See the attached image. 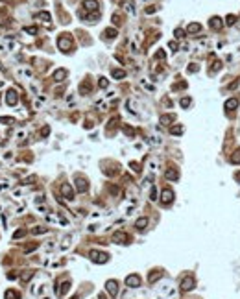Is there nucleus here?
Wrapping results in <instances>:
<instances>
[{
  "mask_svg": "<svg viewBox=\"0 0 240 299\" xmlns=\"http://www.w3.org/2000/svg\"><path fill=\"white\" fill-rule=\"evenodd\" d=\"M166 177L172 179V181H176V179H178V172H176V170H166Z\"/></svg>",
  "mask_w": 240,
  "mask_h": 299,
  "instance_id": "nucleus-13",
  "label": "nucleus"
},
{
  "mask_svg": "<svg viewBox=\"0 0 240 299\" xmlns=\"http://www.w3.org/2000/svg\"><path fill=\"white\" fill-rule=\"evenodd\" d=\"M172 199H174V194H172L170 190H164V192H163V196H161V201L166 205V203H170Z\"/></svg>",
  "mask_w": 240,
  "mask_h": 299,
  "instance_id": "nucleus-5",
  "label": "nucleus"
},
{
  "mask_svg": "<svg viewBox=\"0 0 240 299\" xmlns=\"http://www.w3.org/2000/svg\"><path fill=\"white\" fill-rule=\"evenodd\" d=\"M41 233H46V227H35L33 229V235H41Z\"/></svg>",
  "mask_w": 240,
  "mask_h": 299,
  "instance_id": "nucleus-21",
  "label": "nucleus"
},
{
  "mask_svg": "<svg viewBox=\"0 0 240 299\" xmlns=\"http://www.w3.org/2000/svg\"><path fill=\"white\" fill-rule=\"evenodd\" d=\"M6 100H7V104H9V105H15V104H17V92H15V90H7Z\"/></svg>",
  "mask_w": 240,
  "mask_h": 299,
  "instance_id": "nucleus-4",
  "label": "nucleus"
},
{
  "mask_svg": "<svg viewBox=\"0 0 240 299\" xmlns=\"http://www.w3.org/2000/svg\"><path fill=\"white\" fill-rule=\"evenodd\" d=\"M225 105H227V109H235V107H237V100H235V98H233V100H227Z\"/></svg>",
  "mask_w": 240,
  "mask_h": 299,
  "instance_id": "nucleus-18",
  "label": "nucleus"
},
{
  "mask_svg": "<svg viewBox=\"0 0 240 299\" xmlns=\"http://www.w3.org/2000/svg\"><path fill=\"white\" fill-rule=\"evenodd\" d=\"M170 50H172V52H176V50H178V45H176V43H170Z\"/></svg>",
  "mask_w": 240,
  "mask_h": 299,
  "instance_id": "nucleus-26",
  "label": "nucleus"
},
{
  "mask_svg": "<svg viewBox=\"0 0 240 299\" xmlns=\"http://www.w3.org/2000/svg\"><path fill=\"white\" fill-rule=\"evenodd\" d=\"M105 288H107V292L111 294V296H116V292H118V284H116V281H107Z\"/></svg>",
  "mask_w": 240,
  "mask_h": 299,
  "instance_id": "nucleus-3",
  "label": "nucleus"
},
{
  "mask_svg": "<svg viewBox=\"0 0 240 299\" xmlns=\"http://www.w3.org/2000/svg\"><path fill=\"white\" fill-rule=\"evenodd\" d=\"M188 30H190V33H196V31L201 30V26H199V24H190V26H188Z\"/></svg>",
  "mask_w": 240,
  "mask_h": 299,
  "instance_id": "nucleus-16",
  "label": "nucleus"
},
{
  "mask_svg": "<svg viewBox=\"0 0 240 299\" xmlns=\"http://www.w3.org/2000/svg\"><path fill=\"white\" fill-rule=\"evenodd\" d=\"M126 238H128V237H126L124 233H116L115 235V242H126Z\"/></svg>",
  "mask_w": 240,
  "mask_h": 299,
  "instance_id": "nucleus-14",
  "label": "nucleus"
},
{
  "mask_svg": "<svg viewBox=\"0 0 240 299\" xmlns=\"http://www.w3.org/2000/svg\"><path fill=\"white\" fill-rule=\"evenodd\" d=\"M59 46H61V50H66L70 46V41H68V37H61L59 39Z\"/></svg>",
  "mask_w": 240,
  "mask_h": 299,
  "instance_id": "nucleus-9",
  "label": "nucleus"
},
{
  "mask_svg": "<svg viewBox=\"0 0 240 299\" xmlns=\"http://www.w3.org/2000/svg\"><path fill=\"white\" fill-rule=\"evenodd\" d=\"M54 78H56V81H61L63 78H65V70H57V72H56V76H54Z\"/></svg>",
  "mask_w": 240,
  "mask_h": 299,
  "instance_id": "nucleus-15",
  "label": "nucleus"
},
{
  "mask_svg": "<svg viewBox=\"0 0 240 299\" xmlns=\"http://www.w3.org/2000/svg\"><path fill=\"white\" fill-rule=\"evenodd\" d=\"M188 102H190V100H181V105H183V107H187V105H188Z\"/></svg>",
  "mask_w": 240,
  "mask_h": 299,
  "instance_id": "nucleus-29",
  "label": "nucleus"
},
{
  "mask_svg": "<svg viewBox=\"0 0 240 299\" xmlns=\"http://www.w3.org/2000/svg\"><path fill=\"white\" fill-rule=\"evenodd\" d=\"M100 87H107V80H100Z\"/></svg>",
  "mask_w": 240,
  "mask_h": 299,
  "instance_id": "nucleus-27",
  "label": "nucleus"
},
{
  "mask_svg": "<svg viewBox=\"0 0 240 299\" xmlns=\"http://www.w3.org/2000/svg\"><path fill=\"white\" fill-rule=\"evenodd\" d=\"M85 7H87V9H96L98 7L96 0H87V2H85Z\"/></svg>",
  "mask_w": 240,
  "mask_h": 299,
  "instance_id": "nucleus-12",
  "label": "nucleus"
},
{
  "mask_svg": "<svg viewBox=\"0 0 240 299\" xmlns=\"http://www.w3.org/2000/svg\"><path fill=\"white\" fill-rule=\"evenodd\" d=\"M76 185H78V190H80V192L87 190V181H85V179H78Z\"/></svg>",
  "mask_w": 240,
  "mask_h": 299,
  "instance_id": "nucleus-8",
  "label": "nucleus"
},
{
  "mask_svg": "<svg viewBox=\"0 0 240 299\" xmlns=\"http://www.w3.org/2000/svg\"><path fill=\"white\" fill-rule=\"evenodd\" d=\"M90 258H92L94 262H107V258H109V255L107 253H104V251H92L90 253Z\"/></svg>",
  "mask_w": 240,
  "mask_h": 299,
  "instance_id": "nucleus-1",
  "label": "nucleus"
},
{
  "mask_svg": "<svg viewBox=\"0 0 240 299\" xmlns=\"http://www.w3.org/2000/svg\"><path fill=\"white\" fill-rule=\"evenodd\" d=\"M33 273H35V271H33V270H30V271H26V273H22V277H21V279H22V281H28V279H30Z\"/></svg>",
  "mask_w": 240,
  "mask_h": 299,
  "instance_id": "nucleus-19",
  "label": "nucleus"
},
{
  "mask_svg": "<svg viewBox=\"0 0 240 299\" xmlns=\"http://www.w3.org/2000/svg\"><path fill=\"white\" fill-rule=\"evenodd\" d=\"M107 35H109V37H115V35H116V31L111 28V30H107Z\"/></svg>",
  "mask_w": 240,
  "mask_h": 299,
  "instance_id": "nucleus-25",
  "label": "nucleus"
},
{
  "mask_svg": "<svg viewBox=\"0 0 240 299\" xmlns=\"http://www.w3.org/2000/svg\"><path fill=\"white\" fill-rule=\"evenodd\" d=\"M113 76H115L116 80H120V78H124V72H122V70H113Z\"/></svg>",
  "mask_w": 240,
  "mask_h": 299,
  "instance_id": "nucleus-20",
  "label": "nucleus"
},
{
  "mask_svg": "<svg viewBox=\"0 0 240 299\" xmlns=\"http://www.w3.org/2000/svg\"><path fill=\"white\" fill-rule=\"evenodd\" d=\"M126 284L131 286V288H135V286L140 284V277H139V275H129V277L126 279Z\"/></svg>",
  "mask_w": 240,
  "mask_h": 299,
  "instance_id": "nucleus-2",
  "label": "nucleus"
},
{
  "mask_svg": "<svg viewBox=\"0 0 240 299\" xmlns=\"http://www.w3.org/2000/svg\"><path fill=\"white\" fill-rule=\"evenodd\" d=\"M61 190H63V194H65V198H68V199H72L74 198V194H72V187H70V185H63L61 187Z\"/></svg>",
  "mask_w": 240,
  "mask_h": 299,
  "instance_id": "nucleus-6",
  "label": "nucleus"
},
{
  "mask_svg": "<svg viewBox=\"0 0 240 299\" xmlns=\"http://www.w3.org/2000/svg\"><path fill=\"white\" fill-rule=\"evenodd\" d=\"M22 235H24V231H22V229H21V231H17V233H15V235H13V238H21V237H22Z\"/></svg>",
  "mask_w": 240,
  "mask_h": 299,
  "instance_id": "nucleus-24",
  "label": "nucleus"
},
{
  "mask_svg": "<svg viewBox=\"0 0 240 299\" xmlns=\"http://www.w3.org/2000/svg\"><path fill=\"white\" fill-rule=\"evenodd\" d=\"M211 26H212V28H220V26H222V21H220V19H212Z\"/></svg>",
  "mask_w": 240,
  "mask_h": 299,
  "instance_id": "nucleus-17",
  "label": "nucleus"
},
{
  "mask_svg": "<svg viewBox=\"0 0 240 299\" xmlns=\"http://www.w3.org/2000/svg\"><path fill=\"white\" fill-rule=\"evenodd\" d=\"M235 22H237V17H235V15H229V17H227V24H235Z\"/></svg>",
  "mask_w": 240,
  "mask_h": 299,
  "instance_id": "nucleus-22",
  "label": "nucleus"
},
{
  "mask_svg": "<svg viewBox=\"0 0 240 299\" xmlns=\"http://www.w3.org/2000/svg\"><path fill=\"white\" fill-rule=\"evenodd\" d=\"M146 223H148V218H140V220H137V229H144L146 227Z\"/></svg>",
  "mask_w": 240,
  "mask_h": 299,
  "instance_id": "nucleus-10",
  "label": "nucleus"
},
{
  "mask_svg": "<svg viewBox=\"0 0 240 299\" xmlns=\"http://www.w3.org/2000/svg\"><path fill=\"white\" fill-rule=\"evenodd\" d=\"M181 131H183V128H181V126H174V128H172V133H176V135H179Z\"/></svg>",
  "mask_w": 240,
  "mask_h": 299,
  "instance_id": "nucleus-23",
  "label": "nucleus"
},
{
  "mask_svg": "<svg viewBox=\"0 0 240 299\" xmlns=\"http://www.w3.org/2000/svg\"><path fill=\"white\" fill-rule=\"evenodd\" d=\"M41 19H43V21H48L50 17H48V13H41Z\"/></svg>",
  "mask_w": 240,
  "mask_h": 299,
  "instance_id": "nucleus-28",
  "label": "nucleus"
},
{
  "mask_svg": "<svg viewBox=\"0 0 240 299\" xmlns=\"http://www.w3.org/2000/svg\"><path fill=\"white\" fill-rule=\"evenodd\" d=\"M6 299H19V292H15V290H7V292H6Z\"/></svg>",
  "mask_w": 240,
  "mask_h": 299,
  "instance_id": "nucleus-11",
  "label": "nucleus"
},
{
  "mask_svg": "<svg viewBox=\"0 0 240 299\" xmlns=\"http://www.w3.org/2000/svg\"><path fill=\"white\" fill-rule=\"evenodd\" d=\"M181 288H183V290H190V288H194V281H192L190 277H188V279H185V281H183V284H181Z\"/></svg>",
  "mask_w": 240,
  "mask_h": 299,
  "instance_id": "nucleus-7",
  "label": "nucleus"
}]
</instances>
